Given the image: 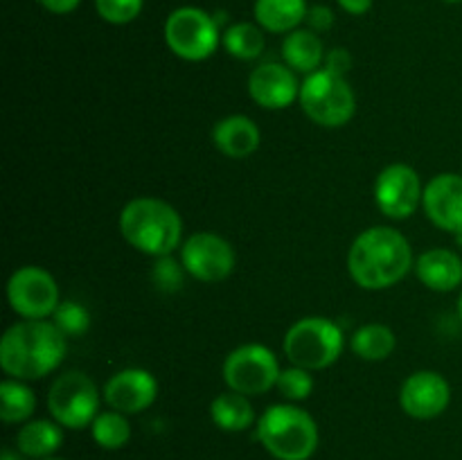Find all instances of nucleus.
Segmentation results:
<instances>
[{
	"instance_id": "1",
	"label": "nucleus",
	"mask_w": 462,
	"mask_h": 460,
	"mask_svg": "<svg viewBox=\"0 0 462 460\" xmlns=\"http://www.w3.org/2000/svg\"><path fill=\"white\" fill-rule=\"evenodd\" d=\"M413 269V248L400 230L373 225L352 242L347 271L361 289L382 291L395 287Z\"/></svg>"
},
{
	"instance_id": "2",
	"label": "nucleus",
	"mask_w": 462,
	"mask_h": 460,
	"mask_svg": "<svg viewBox=\"0 0 462 460\" xmlns=\"http://www.w3.org/2000/svg\"><path fill=\"white\" fill-rule=\"evenodd\" d=\"M68 336L50 320H21L0 338V368L21 382L43 379L61 365Z\"/></svg>"
},
{
	"instance_id": "3",
	"label": "nucleus",
	"mask_w": 462,
	"mask_h": 460,
	"mask_svg": "<svg viewBox=\"0 0 462 460\" xmlns=\"http://www.w3.org/2000/svg\"><path fill=\"white\" fill-rule=\"evenodd\" d=\"M117 225L126 244L152 257L171 255L183 239V219L162 198H131L122 207Z\"/></svg>"
},
{
	"instance_id": "4",
	"label": "nucleus",
	"mask_w": 462,
	"mask_h": 460,
	"mask_svg": "<svg viewBox=\"0 0 462 460\" xmlns=\"http://www.w3.org/2000/svg\"><path fill=\"white\" fill-rule=\"evenodd\" d=\"M257 440L275 460H310L319 449V427L300 406L275 404L257 419Z\"/></svg>"
},
{
	"instance_id": "5",
	"label": "nucleus",
	"mask_w": 462,
	"mask_h": 460,
	"mask_svg": "<svg viewBox=\"0 0 462 460\" xmlns=\"http://www.w3.org/2000/svg\"><path fill=\"white\" fill-rule=\"evenodd\" d=\"M284 356L291 365L310 373L337 363L343 352V332L334 320L323 316H307L287 329L282 341Z\"/></svg>"
},
{
	"instance_id": "6",
	"label": "nucleus",
	"mask_w": 462,
	"mask_h": 460,
	"mask_svg": "<svg viewBox=\"0 0 462 460\" xmlns=\"http://www.w3.org/2000/svg\"><path fill=\"white\" fill-rule=\"evenodd\" d=\"M302 111L314 124L337 129L355 117L356 97L346 77L334 75L328 68L311 72L300 84Z\"/></svg>"
},
{
	"instance_id": "7",
	"label": "nucleus",
	"mask_w": 462,
	"mask_h": 460,
	"mask_svg": "<svg viewBox=\"0 0 462 460\" xmlns=\"http://www.w3.org/2000/svg\"><path fill=\"white\" fill-rule=\"evenodd\" d=\"M48 410L63 428H86L99 415V391L81 370L59 374L48 391Z\"/></svg>"
},
{
	"instance_id": "8",
	"label": "nucleus",
	"mask_w": 462,
	"mask_h": 460,
	"mask_svg": "<svg viewBox=\"0 0 462 460\" xmlns=\"http://www.w3.org/2000/svg\"><path fill=\"white\" fill-rule=\"evenodd\" d=\"M167 48L185 61H206L221 43L219 23L199 7H179L165 21Z\"/></svg>"
},
{
	"instance_id": "9",
	"label": "nucleus",
	"mask_w": 462,
	"mask_h": 460,
	"mask_svg": "<svg viewBox=\"0 0 462 460\" xmlns=\"http://www.w3.org/2000/svg\"><path fill=\"white\" fill-rule=\"evenodd\" d=\"M280 368L278 356L260 343L239 345L226 356L224 382L230 391L242 392L246 397L264 395L278 383Z\"/></svg>"
},
{
	"instance_id": "10",
	"label": "nucleus",
	"mask_w": 462,
	"mask_h": 460,
	"mask_svg": "<svg viewBox=\"0 0 462 460\" xmlns=\"http://www.w3.org/2000/svg\"><path fill=\"white\" fill-rule=\"evenodd\" d=\"M9 307L25 320H45L54 316L59 300V284L41 266H21L7 282Z\"/></svg>"
},
{
	"instance_id": "11",
	"label": "nucleus",
	"mask_w": 462,
	"mask_h": 460,
	"mask_svg": "<svg viewBox=\"0 0 462 460\" xmlns=\"http://www.w3.org/2000/svg\"><path fill=\"white\" fill-rule=\"evenodd\" d=\"M422 194L420 174L404 162L383 167L374 180V203L388 219H409L422 206Z\"/></svg>"
},
{
	"instance_id": "12",
	"label": "nucleus",
	"mask_w": 462,
	"mask_h": 460,
	"mask_svg": "<svg viewBox=\"0 0 462 460\" xmlns=\"http://www.w3.org/2000/svg\"><path fill=\"white\" fill-rule=\"evenodd\" d=\"M185 273L199 282H221L235 269V251L228 239L215 233H194L180 246Z\"/></svg>"
},
{
	"instance_id": "13",
	"label": "nucleus",
	"mask_w": 462,
	"mask_h": 460,
	"mask_svg": "<svg viewBox=\"0 0 462 460\" xmlns=\"http://www.w3.org/2000/svg\"><path fill=\"white\" fill-rule=\"evenodd\" d=\"M451 401V386L436 370H418L402 383L400 404L409 418L433 419L447 410Z\"/></svg>"
},
{
	"instance_id": "14",
	"label": "nucleus",
	"mask_w": 462,
	"mask_h": 460,
	"mask_svg": "<svg viewBox=\"0 0 462 460\" xmlns=\"http://www.w3.org/2000/svg\"><path fill=\"white\" fill-rule=\"evenodd\" d=\"M108 409L125 415H138L147 410L158 397V382L149 370L126 368L113 374L102 388Z\"/></svg>"
},
{
	"instance_id": "15",
	"label": "nucleus",
	"mask_w": 462,
	"mask_h": 460,
	"mask_svg": "<svg viewBox=\"0 0 462 460\" xmlns=\"http://www.w3.org/2000/svg\"><path fill=\"white\" fill-rule=\"evenodd\" d=\"M422 207L427 219L447 233L462 235V174L445 171L424 185Z\"/></svg>"
},
{
	"instance_id": "16",
	"label": "nucleus",
	"mask_w": 462,
	"mask_h": 460,
	"mask_svg": "<svg viewBox=\"0 0 462 460\" xmlns=\"http://www.w3.org/2000/svg\"><path fill=\"white\" fill-rule=\"evenodd\" d=\"M248 95L262 108L282 111L300 97L296 72L287 63H262L248 77Z\"/></svg>"
},
{
	"instance_id": "17",
	"label": "nucleus",
	"mask_w": 462,
	"mask_h": 460,
	"mask_svg": "<svg viewBox=\"0 0 462 460\" xmlns=\"http://www.w3.org/2000/svg\"><path fill=\"white\" fill-rule=\"evenodd\" d=\"M415 273L431 291H454L462 287V257L451 248H429L415 260Z\"/></svg>"
},
{
	"instance_id": "18",
	"label": "nucleus",
	"mask_w": 462,
	"mask_h": 460,
	"mask_svg": "<svg viewBox=\"0 0 462 460\" xmlns=\"http://www.w3.org/2000/svg\"><path fill=\"white\" fill-rule=\"evenodd\" d=\"M262 133L255 122L248 115H226L212 129V143L224 156L228 158H248L260 147Z\"/></svg>"
},
{
	"instance_id": "19",
	"label": "nucleus",
	"mask_w": 462,
	"mask_h": 460,
	"mask_svg": "<svg viewBox=\"0 0 462 460\" xmlns=\"http://www.w3.org/2000/svg\"><path fill=\"white\" fill-rule=\"evenodd\" d=\"M325 48L320 36L316 34L314 30H293L284 36L282 41V59L293 72H305V75H311V72L320 70L325 61Z\"/></svg>"
},
{
	"instance_id": "20",
	"label": "nucleus",
	"mask_w": 462,
	"mask_h": 460,
	"mask_svg": "<svg viewBox=\"0 0 462 460\" xmlns=\"http://www.w3.org/2000/svg\"><path fill=\"white\" fill-rule=\"evenodd\" d=\"M63 445L61 424L54 419H30L16 433V449L25 458L43 460L50 458Z\"/></svg>"
},
{
	"instance_id": "21",
	"label": "nucleus",
	"mask_w": 462,
	"mask_h": 460,
	"mask_svg": "<svg viewBox=\"0 0 462 460\" xmlns=\"http://www.w3.org/2000/svg\"><path fill=\"white\" fill-rule=\"evenodd\" d=\"M305 0H255V21L262 30L289 34L307 18Z\"/></svg>"
},
{
	"instance_id": "22",
	"label": "nucleus",
	"mask_w": 462,
	"mask_h": 460,
	"mask_svg": "<svg viewBox=\"0 0 462 460\" xmlns=\"http://www.w3.org/2000/svg\"><path fill=\"white\" fill-rule=\"evenodd\" d=\"M210 419L221 431L239 433L253 427V422H255V409H253L251 400L246 395L228 391L221 392V395H217L210 401Z\"/></svg>"
},
{
	"instance_id": "23",
	"label": "nucleus",
	"mask_w": 462,
	"mask_h": 460,
	"mask_svg": "<svg viewBox=\"0 0 462 460\" xmlns=\"http://www.w3.org/2000/svg\"><path fill=\"white\" fill-rule=\"evenodd\" d=\"M397 338L388 325L368 323L356 329L350 338V347L359 359L383 361L395 352Z\"/></svg>"
},
{
	"instance_id": "24",
	"label": "nucleus",
	"mask_w": 462,
	"mask_h": 460,
	"mask_svg": "<svg viewBox=\"0 0 462 460\" xmlns=\"http://www.w3.org/2000/svg\"><path fill=\"white\" fill-rule=\"evenodd\" d=\"M36 410V395L21 379H5L0 383V418L5 424L27 422Z\"/></svg>"
},
{
	"instance_id": "25",
	"label": "nucleus",
	"mask_w": 462,
	"mask_h": 460,
	"mask_svg": "<svg viewBox=\"0 0 462 460\" xmlns=\"http://www.w3.org/2000/svg\"><path fill=\"white\" fill-rule=\"evenodd\" d=\"M221 43H224L226 52L235 59H242V61H251L257 59L264 52V32L260 25H253V23H235L221 36Z\"/></svg>"
},
{
	"instance_id": "26",
	"label": "nucleus",
	"mask_w": 462,
	"mask_h": 460,
	"mask_svg": "<svg viewBox=\"0 0 462 460\" xmlns=\"http://www.w3.org/2000/svg\"><path fill=\"white\" fill-rule=\"evenodd\" d=\"M90 433H93V440L97 442L102 449L116 451L122 449L126 442L131 440V424L126 419L125 413L120 410H104L90 424Z\"/></svg>"
},
{
	"instance_id": "27",
	"label": "nucleus",
	"mask_w": 462,
	"mask_h": 460,
	"mask_svg": "<svg viewBox=\"0 0 462 460\" xmlns=\"http://www.w3.org/2000/svg\"><path fill=\"white\" fill-rule=\"evenodd\" d=\"M275 388L287 401H302L314 391V377H311L310 370L291 365V368H284L280 373Z\"/></svg>"
},
{
	"instance_id": "28",
	"label": "nucleus",
	"mask_w": 462,
	"mask_h": 460,
	"mask_svg": "<svg viewBox=\"0 0 462 460\" xmlns=\"http://www.w3.org/2000/svg\"><path fill=\"white\" fill-rule=\"evenodd\" d=\"M95 7L102 21L111 25H126L140 16L144 0H95Z\"/></svg>"
},
{
	"instance_id": "29",
	"label": "nucleus",
	"mask_w": 462,
	"mask_h": 460,
	"mask_svg": "<svg viewBox=\"0 0 462 460\" xmlns=\"http://www.w3.org/2000/svg\"><path fill=\"white\" fill-rule=\"evenodd\" d=\"M52 323L57 325L66 336H81V334L88 329L90 316L88 311L81 305H77V302H61V305L57 307V311H54Z\"/></svg>"
},
{
	"instance_id": "30",
	"label": "nucleus",
	"mask_w": 462,
	"mask_h": 460,
	"mask_svg": "<svg viewBox=\"0 0 462 460\" xmlns=\"http://www.w3.org/2000/svg\"><path fill=\"white\" fill-rule=\"evenodd\" d=\"M183 262H176L171 255L156 257V264L152 269V280L161 291L174 293L183 287Z\"/></svg>"
},
{
	"instance_id": "31",
	"label": "nucleus",
	"mask_w": 462,
	"mask_h": 460,
	"mask_svg": "<svg viewBox=\"0 0 462 460\" xmlns=\"http://www.w3.org/2000/svg\"><path fill=\"white\" fill-rule=\"evenodd\" d=\"M307 25H310V30H314L316 34L319 32H328L332 30L334 25V12L329 7H325V5H314V7H310V12H307Z\"/></svg>"
},
{
	"instance_id": "32",
	"label": "nucleus",
	"mask_w": 462,
	"mask_h": 460,
	"mask_svg": "<svg viewBox=\"0 0 462 460\" xmlns=\"http://www.w3.org/2000/svg\"><path fill=\"white\" fill-rule=\"evenodd\" d=\"M325 68H328L329 72H334V75L346 77L347 70L352 68V54L343 48H334L332 52H328V57H325Z\"/></svg>"
},
{
	"instance_id": "33",
	"label": "nucleus",
	"mask_w": 462,
	"mask_h": 460,
	"mask_svg": "<svg viewBox=\"0 0 462 460\" xmlns=\"http://www.w3.org/2000/svg\"><path fill=\"white\" fill-rule=\"evenodd\" d=\"M39 3L52 14H70L79 7L81 0H39Z\"/></svg>"
},
{
	"instance_id": "34",
	"label": "nucleus",
	"mask_w": 462,
	"mask_h": 460,
	"mask_svg": "<svg viewBox=\"0 0 462 460\" xmlns=\"http://www.w3.org/2000/svg\"><path fill=\"white\" fill-rule=\"evenodd\" d=\"M341 5L343 12L352 14V16H361V14H368L373 7V0H337Z\"/></svg>"
},
{
	"instance_id": "35",
	"label": "nucleus",
	"mask_w": 462,
	"mask_h": 460,
	"mask_svg": "<svg viewBox=\"0 0 462 460\" xmlns=\"http://www.w3.org/2000/svg\"><path fill=\"white\" fill-rule=\"evenodd\" d=\"M25 455L21 454V451H14V449H3V455H0V460H23Z\"/></svg>"
},
{
	"instance_id": "36",
	"label": "nucleus",
	"mask_w": 462,
	"mask_h": 460,
	"mask_svg": "<svg viewBox=\"0 0 462 460\" xmlns=\"http://www.w3.org/2000/svg\"><path fill=\"white\" fill-rule=\"evenodd\" d=\"M458 316H460V320H462V289H460V298H458Z\"/></svg>"
},
{
	"instance_id": "37",
	"label": "nucleus",
	"mask_w": 462,
	"mask_h": 460,
	"mask_svg": "<svg viewBox=\"0 0 462 460\" xmlns=\"http://www.w3.org/2000/svg\"><path fill=\"white\" fill-rule=\"evenodd\" d=\"M43 460H63V458H57V455H50V458H43Z\"/></svg>"
},
{
	"instance_id": "38",
	"label": "nucleus",
	"mask_w": 462,
	"mask_h": 460,
	"mask_svg": "<svg viewBox=\"0 0 462 460\" xmlns=\"http://www.w3.org/2000/svg\"><path fill=\"white\" fill-rule=\"evenodd\" d=\"M445 3H462V0H445Z\"/></svg>"
}]
</instances>
